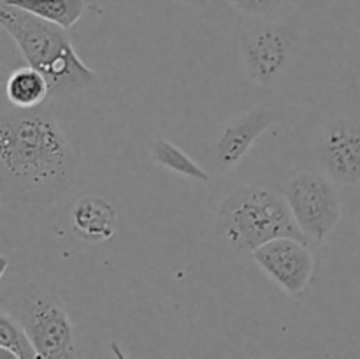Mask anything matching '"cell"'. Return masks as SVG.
Instances as JSON below:
<instances>
[{"label": "cell", "mask_w": 360, "mask_h": 359, "mask_svg": "<svg viewBox=\"0 0 360 359\" xmlns=\"http://www.w3.org/2000/svg\"><path fill=\"white\" fill-rule=\"evenodd\" d=\"M253 263L287 294L299 296L308 289L315 273V257L309 243L278 238L253 250Z\"/></svg>", "instance_id": "cell-8"}, {"label": "cell", "mask_w": 360, "mask_h": 359, "mask_svg": "<svg viewBox=\"0 0 360 359\" xmlns=\"http://www.w3.org/2000/svg\"><path fill=\"white\" fill-rule=\"evenodd\" d=\"M278 115L271 106L260 104L239 118L232 120L220 132L211 148L213 165L220 175L234 171L248 155L253 144L267 129L273 127Z\"/></svg>", "instance_id": "cell-9"}, {"label": "cell", "mask_w": 360, "mask_h": 359, "mask_svg": "<svg viewBox=\"0 0 360 359\" xmlns=\"http://www.w3.org/2000/svg\"><path fill=\"white\" fill-rule=\"evenodd\" d=\"M74 232L90 243H104L116 231V210L108 199L88 196L76 201L70 208Z\"/></svg>", "instance_id": "cell-10"}, {"label": "cell", "mask_w": 360, "mask_h": 359, "mask_svg": "<svg viewBox=\"0 0 360 359\" xmlns=\"http://www.w3.org/2000/svg\"><path fill=\"white\" fill-rule=\"evenodd\" d=\"M6 97L13 108L34 109L51 97V87L44 74L34 67H18L6 81Z\"/></svg>", "instance_id": "cell-11"}, {"label": "cell", "mask_w": 360, "mask_h": 359, "mask_svg": "<svg viewBox=\"0 0 360 359\" xmlns=\"http://www.w3.org/2000/svg\"><path fill=\"white\" fill-rule=\"evenodd\" d=\"M150 157L157 165L164 168L183 178L195 180V182H210V172L200 168L188 153L176 146L167 137H157L150 144Z\"/></svg>", "instance_id": "cell-13"}, {"label": "cell", "mask_w": 360, "mask_h": 359, "mask_svg": "<svg viewBox=\"0 0 360 359\" xmlns=\"http://www.w3.org/2000/svg\"><path fill=\"white\" fill-rule=\"evenodd\" d=\"M281 194L308 241L323 245L343 217L340 187L320 169H301L283 183Z\"/></svg>", "instance_id": "cell-5"}, {"label": "cell", "mask_w": 360, "mask_h": 359, "mask_svg": "<svg viewBox=\"0 0 360 359\" xmlns=\"http://www.w3.org/2000/svg\"><path fill=\"white\" fill-rule=\"evenodd\" d=\"M0 359H20L13 351L6 347H0Z\"/></svg>", "instance_id": "cell-18"}, {"label": "cell", "mask_w": 360, "mask_h": 359, "mask_svg": "<svg viewBox=\"0 0 360 359\" xmlns=\"http://www.w3.org/2000/svg\"><path fill=\"white\" fill-rule=\"evenodd\" d=\"M227 2L248 18H273L280 16L281 11L292 0H227Z\"/></svg>", "instance_id": "cell-15"}, {"label": "cell", "mask_w": 360, "mask_h": 359, "mask_svg": "<svg viewBox=\"0 0 360 359\" xmlns=\"http://www.w3.org/2000/svg\"><path fill=\"white\" fill-rule=\"evenodd\" d=\"M316 169L338 187H360V116L341 115L316 130L313 143Z\"/></svg>", "instance_id": "cell-7"}, {"label": "cell", "mask_w": 360, "mask_h": 359, "mask_svg": "<svg viewBox=\"0 0 360 359\" xmlns=\"http://www.w3.org/2000/svg\"><path fill=\"white\" fill-rule=\"evenodd\" d=\"M2 2L27 11L65 30L72 28L86 13V0H2Z\"/></svg>", "instance_id": "cell-12"}, {"label": "cell", "mask_w": 360, "mask_h": 359, "mask_svg": "<svg viewBox=\"0 0 360 359\" xmlns=\"http://www.w3.org/2000/svg\"><path fill=\"white\" fill-rule=\"evenodd\" d=\"M79 160L48 106L4 108L0 199L13 210H48L76 189Z\"/></svg>", "instance_id": "cell-1"}, {"label": "cell", "mask_w": 360, "mask_h": 359, "mask_svg": "<svg viewBox=\"0 0 360 359\" xmlns=\"http://www.w3.org/2000/svg\"><path fill=\"white\" fill-rule=\"evenodd\" d=\"M214 232L225 250L239 256H252L253 250L278 238L309 243L295 224L283 194L260 185L238 187L221 199Z\"/></svg>", "instance_id": "cell-3"}, {"label": "cell", "mask_w": 360, "mask_h": 359, "mask_svg": "<svg viewBox=\"0 0 360 359\" xmlns=\"http://www.w3.org/2000/svg\"><path fill=\"white\" fill-rule=\"evenodd\" d=\"M301 32L295 21L250 18L239 34V56L250 83L274 90L283 83L295 62Z\"/></svg>", "instance_id": "cell-4"}, {"label": "cell", "mask_w": 360, "mask_h": 359, "mask_svg": "<svg viewBox=\"0 0 360 359\" xmlns=\"http://www.w3.org/2000/svg\"><path fill=\"white\" fill-rule=\"evenodd\" d=\"M0 25L18 46L27 65L44 74L51 97L79 94L98 81L97 73L76 53L65 28L6 2L0 4Z\"/></svg>", "instance_id": "cell-2"}, {"label": "cell", "mask_w": 360, "mask_h": 359, "mask_svg": "<svg viewBox=\"0 0 360 359\" xmlns=\"http://www.w3.org/2000/svg\"><path fill=\"white\" fill-rule=\"evenodd\" d=\"M315 4H329V2H334V0H313Z\"/></svg>", "instance_id": "cell-19"}, {"label": "cell", "mask_w": 360, "mask_h": 359, "mask_svg": "<svg viewBox=\"0 0 360 359\" xmlns=\"http://www.w3.org/2000/svg\"><path fill=\"white\" fill-rule=\"evenodd\" d=\"M0 347L13 351L20 359H39L27 331L23 329L20 320L6 308L0 312Z\"/></svg>", "instance_id": "cell-14"}, {"label": "cell", "mask_w": 360, "mask_h": 359, "mask_svg": "<svg viewBox=\"0 0 360 359\" xmlns=\"http://www.w3.org/2000/svg\"><path fill=\"white\" fill-rule=\"evenodd\" d=\"M109 351H111V354L115 355V359H130L129 355L125 354V351L120 347L118 341H111V344H109Z\"/></svg>", "instance_id": "cell-16"}, {"label": "cell", "mask_w": 360, "mask_h": 359, "mask_svg": "<svg viewBox=\"0 0 360 359\" xmlns=\"http://www.w3.org/2000/svg\"><path fill=\"white\" fill-rule=\"evenodd\" d=\"M181 2L188 4L190 7H193V9H199V11L206 9V7L210 6V0H181Z\"/></svg>", "instance_id": "cell-17"}, {"label": "cell", "mask_w": 360, "mask_h": 359, "mask_svg": "<svg viewBox=\"0 0 360 359\" xmlns=\"http://www.w3.org/2000/svg\"><path fill=\"white\" fill-rule=\"evenodd\" d=\"M11 313L27 331L39 359H77L72 320L58 296L34 287L18 298Z\"/></svg>", "instance_id": "cell-6"}]
</instances>
